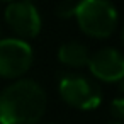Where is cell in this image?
Returning a JSON list of instances; mask_svg holds the SVG:
<instances>
[{"instance_id": "ba28073f", "label": "cell", "mask_w": 124, "mask_h": 124, "mask_svg": "<svg viewBox=\"0 0 124 124\" xmlns=\"http://www.w3.org/2000/svg\"><path fill=\"white\" fill-rule=\"evenodd\" d=\"M75 9H77V4H71V2H63L56 7V12L58 16L61 17H70V16H75Z\"/></svg>"}, {"instance_id": "30bf717a", "label": "cell", "mask_w": 124, "mask_h": 124, "mask_svg": "<svg viewBox=\"0 0 124 124\" xmlns=\"http://www.w3.org/2000/svg\"><path fill=\"white\" fill-rule=\"evenodd\" d=\"M107 124H121V122H107Z\"/></svg>"}, {"instance_id": "8992f818", "label": "cell", "mask_w": 124, "mask_h": 124, "mask_svg": "<svg viewBox=\"0 0 124 124\" xmlns=\"http://www.w3.org/2000/svg\"><path fill=\"white\" fill-rule=\"evenodd\" d=\"M90 71L102 82H119L124 75V60L117 49L104 48L92 56H88L87 61Z\"/></svg>"}, {"instance_id": "6da1fadb", "label": "cell", "mask_w": 124, "mask_h": 124, "mask_svg": "<svg viewBox=\"0 0 124 124\" xmlns=\"http://www.w3.org/2000/svg\"><path fill=\"white\" fill-rule=\"evenodd\" d=\"M46 109V93L34 80H19L0 92V124H38Z\"/></svg>"}, {"instance_id": "9c48e42d", "label": "cell", "mask_w": 124, "mask_h": 124, "mask_svg": "<svg viewBox=\"0 0 124 124\" xmlns=\"http://www.w3.org/2000/svg\"><path fill=\"white\" fill-rule=\"evenodd\" d=\"M110 112H112L117 119H121V117L124 116V100H122V99H116V100L112 102V105H110Z\"/></svg>"}, {"instance_id": "3957f363", "label": "cell", "mask_w": 124, "mask_h": 124, "mask_svg": "<svg viewBox=\"0 0 124 124\" xmlns=\"http://www.w3.org/2000/svg\"><path fill=\"white\" fill-rule=\"evenodd\" d=\"M58 88L66 104L82 110H92L102 100L99 85L93 83L90 78L77 73H61Z\"/></svg>"}, {"instance_id": "5b68a950", "label": "cell", "mask_w": 124, "mask_h": 124, "mask_svg": "<svg viewBox=\"0 0 124 124\" xmlns=\"http://www.w3.org/2000/svg\"><path fill=\"white\" fill-rule=\"evenodd\" d=\"M5 21L9 26L24 38H34L41 31V17L34 4L14 2L5 9Z\"/></svg>"}, {"instance_id": "7a4b0ae2", "label": "cell", "mask_w": 124, "mask_h": 124, "mask_svg": "<svg viewBox=\"0 0 124 124\" xmlns=\"http://www.w3.org/2000/svg\"><path fill=\"white\" fill-rule=\"evenodd\" d=\"M75 16L80 29L93 38H107L117 26L116 7L105 0H83L77 4Z\"/></svg>"}, {"instance_id": "52a82bcc", "label": "cell", "mask_w": 124, "mask_h": 124, "mask_svg": "<svg viewBox=\"0 0 124 124\" xmlns=\"http://www.w3.org/2000/svg\"><path fill=\"white\" fill-rule=\"evenodd\" d=\"M58 58L61 63H65L68 66H82V65H87V61H88V51L83 44H80L77 41H68L60 46Z\"/></svg>"}, {"instance_id": "277c9868", "label": "cell", "mask_w": 124, "mask_h": 124, "mask_svg": "<svg viewBox=\"0 0 124 124\" xmlns=\"http://www.w3.org/2000/svg\"><path fill=\"white\" fill-rule=\"evenodd\" d=\"M32 65V48L22 39L7 38L0 41V75L16 78Z\"/></svg>"}]
</instances>
